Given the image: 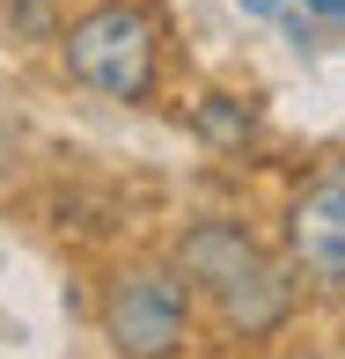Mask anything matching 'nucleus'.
I'll return each mask as SVG.
<instances>
[{
	"instance_id": "obj_7",
	"label": "nucleus",
	"mask_w": 345,
	"mask_h": 359,
	"mask_svg": "<svg viewBox=\"0 0 345 359\" xmlns=\"http://www.w3.org/2000/svg\"><path fill=\"white\" fill-rule=\"evenodd\" d=\"M338 176H345V169H338Z\"/></svg>"
},
{
	"instance_id": "obj_6",
	"label": "nucleus",
	"mask_w": 345,
	"mask_h": 359,
	"mask_svg": "<svg viewBox=\"0 0 345 359\" xmlns=\"http://www.w3.org/2000/svg\"><path fill=\"white\" fill-rule=\"evenodd\" d=\"M301 8H316V15H331V22H345V0H301Z\"/></svg>"
},
{
	"instance_id": "obj_4",
	"label": "nucleus",
	"mask_w": 345,
	"mask_h": 359,
	"mask_svg": "<svg viewBox=\"0 0 345 359\" xmlns=\"http://www.w3.org/2000/svg\"><path fill=\"white\" fill-rule=\"evenodd\" d=\"M287 235H294V257L316 286L345 293V176L331 169L316 191H301V205L287 213Z\"/></svg>"
},
{
	"instance_id": "obj_1",
	"label": "nucleus",
	"mask_w": 345,
	"mask_h": 359,
	"mask_svg": "<svg viewBox=\"0 0 345 359\" xmlns=\"http://www.w3.org/2000/svg\"><path fill=\"white\" fill-rule=\"evenodd\" d=\"M184 279L206 286L221 301L228 330H242V337H272L294 316V279L228 220H199L184 235Z\"/></svg>"
},
{
	"instance_id": "obj_3",
	"label": "nucleus",
	"mask_w": 345,
	"mask_h": 359,
	"mask_svg": "<svg viewBox=\"0 0 345 359\" xmlns=\"http://www.w3.org/2000/svg\"><path fill=\"white\" fill-rule=\"evenodd\" d=\"M103 330L118 359H176L191 345V293L169 271H125L103 301Z\"/></svg>"
},
{
	"instance_id": "obj_5",
	"label": "nucleus",
	"mask_w": 345,
	"mask_h": 359,
	"mask_svg": "<svg viewBox=\"0 0 345 359\" xmlns=\"http://www.w3.org/2000/svg\"><path fill=\"white\" fill-rule=\"evenodd\" d=\"M199 125H206L213 140H242V133H250V110H235V95H206V103H199Z\"/></svg>"
},
{
	"instance_id": "obj_2",
	"label": "nucleus",
	"mask_w": 345,
	"mask_h": 359,
	"mask_svg": "<svg viewBox=\"0 0 345 359\" xmlns=\"http://www.w3.org/2000/svg\"><path fill=\"white\" fill-rule=\"evenodd\" d=\"M59 52H67V74L81 88L110 95V103H140L155 88V15L133 0H103L81 22H67Z\"/></svg>"
}]
</instances>
